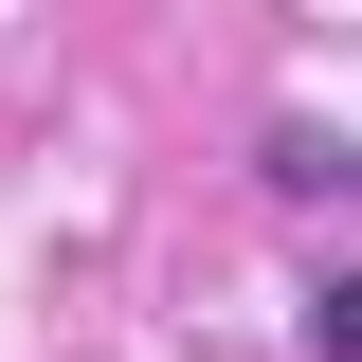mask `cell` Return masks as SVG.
Listing matches in <instances>:
<instances>
[{"mask_svg":"<svg viewBox=\"0 0 362 362\" xmlns=\"http://www.w3.org/2000/svg\"><path fill=\"white\" fill-rule=\"evenodd\" d=\"M308 344H326V362H362V290H326V308H308Z\"/></svg>","mask_w":362,"mask_h":362,"instance_id":"1","label":"cell"}]
</instances>
